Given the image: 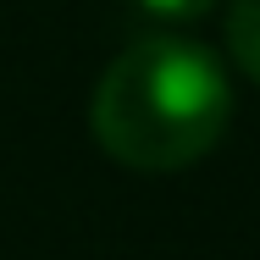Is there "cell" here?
<instances>
[{
  "label": "cell",
  "instance_id": "cell-1",
  "mask_svg": "<svg viewBox=\"0 0 260 260\" xmlns=\"http://www.w3.org/2000/svg\"><path fill=\"white\" fill-rule=\"evenodd\" d=\"M233 122L221 61L183 34H144L94 83L89 127L127 172H183L205 160Z\"/></svg>",
  "mask_w": 260,
  "mask_h": 260
},
{
  "label": "cell",
  "instance_id": "cell-2",
  "mask_svg": "<svg viewBox=\"0 0 260 260\" xmlns=\"http://www.w3.org/2000/svg\"><path fill=\"white\" fill-rule=\"evenodd\" d=\"M227 55L260 83V0H227Z\"/></svg>",
  "mask_w": 260,
  "mask_h": 260
},
{
  "label": "cell",
  "instance_id": "cell-3",
  "mask_svg": "<svg viewBox=\"0 0 260 260\" xmlns=\"http://www.w3.org/2000/svg\"><path fill=\"white\" fill-rule=\"evenodd\" d=\"M221 0H139V11H150L155 22H200Z\"/></svg>",
  "mask_w": 260,
  "mask_h": 260
}]
</instances>
